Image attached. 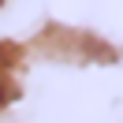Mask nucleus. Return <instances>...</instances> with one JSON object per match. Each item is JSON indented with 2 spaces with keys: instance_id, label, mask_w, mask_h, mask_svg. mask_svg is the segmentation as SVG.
Returning <instances> with one entry per match:
<instances>
[{
  "instance_id": "1",
  "label": "nucleus",
  "mask_w": 123,
  "mask_h": 123,
  "mask_svg": "<svg viewBox=\"0 0 123 123\" xmlns=\"http://www.w3.org/2000/svg\"><path fill=\"white\" fill-rule=\"evenodd\" d=\"M0 101H4V67H0Z\"/></svg>"
}]
</instances>
